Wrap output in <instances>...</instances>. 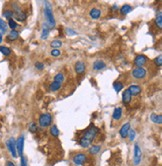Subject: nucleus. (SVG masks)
<instances>
[{"mask_svg": "<svg viewBox=\"0 0 162 166\" xmlns=\"http://www.w3.org/2000/svg\"><path fill=\"white\" fill-rule=\"evenodd\" d=\"M44 17L46 20V26L49 29H52L55 27V19L53 15V10H52V6L50 2L45 1L44 3Z\"/></svg>", "mask_w": 162, "mask_h": 166, "instance_id": "1", "label": "nucleus"}, {"mask_svg": "<svg viewBox=\"0 0 162 166\" xmlns=\"http://www.w3.org/2000/svg\"><path fill=\"white\" fill-rule=\"evenodd\" d=\"M98 131H99L98 128H97L96 126L92 125V126H90L89 128L86 129L85 133L83 134V136H82L81 138H83L84 140L92 143V141L95 139V137L97 136V134H98Z\"/></svg>", "mask_w": 162, "mask_h": 166, "instance_id": "2", "label": "nucleus"}, {"mask_svg": "<svg viewBox=\"0 0 162 166\" xmlns=\"http://www.w3.org/2000/svg\"><path fill=\"white\" fill-rule=\"evenodd\" d=\"M38 123L42 128H46L48 126H50L52 123L51 114H49V113H42V114L39 116Z\"/></svg>", "mask_w": 162, "mask_h": 166, "instance_id": "3", "label": "nucleus"}, {"mask_svg": "<svg viewBox=\"0 0 162 166\" xmlns=\"http://www.w3.org/2000/svg\"><path fill=\"white\" fill-rule=\"evenodd\" d=\"M142 160V150L138 144L134 145V152H133V164L134 166H138L141 163Z\"/></svg>", "mask_w": 162, "mask_h": 166, "instance_id": "4", "label": "nucleus"}, {"mask_svg": "<svg viewBox=\"0 0 162 166\" xmlns=\"http://www.w3.org/2000/svg\"><path fill=\"white\" fill-rule=\"evenodd\" d=\"M6 146H7V149L8 151L10 152L11 156L16 158L17 157V151H16V141L13 137L9 138L8 140L6 141Z\"/></svg>", "mask_w": 162, "mask_h": 166, "instance_id": "5", "label": "nucleus"}, {"mask_svg": "<svg viewBox=\"0 0 162 166\" xmlns=\"http://www.w3.org/2000/svg\"><path fill=\"white\" fill-rule=\"evenodd\" d=\"M147 75V71L143 67H135L132 70V76L136 79H144Z\"/></svg>", "mask_w": 162, "mask_h": 166, "instance_id": "6", "label": "nucleus"}, {"mask_svg": "<svg viewBox=\"0 0 162 166\" xmlns=\"http://www.w3.org/2000/svg\"><path fill=\"white\" fill-rule=\"evenodd\" d=\"M86 160H87V157H86L85 155V153H77V154H75V155L73 156L72 158V161H73V163L76 165V166H81V165H83Z\"/></svg>", "mask_w": 162, "mask_h": 166, "instance_id": "7", "label": "nucleus"}, {"mask_svg": "<svg viewBox=\"0 0 162 166\" xmlns=\"http://www.w3.org/2000/svg\"><path fill=\"white\" fill-rule=\"evenodd\" d=\"M15 10L13 11L14 12V17L16 18V20L20 21V22H24L26 19H27V15H26L25 12H23L21 9H19L16 5H14Z\"/></svg>", "mask_w": 162, "mask_h": 166, "instance_id": "8", "label": "nucleus"}, {"mask_svg": "<svg viewBox=\"0 0 162 166\" xmlns=\"http://www.w3.org/2000/svg\"><path fill=\"white\" fill-rule=\"evenodd\" d=\"M23 150H24V136L22 135V136H20L16 140V151L20 157L23 155Z\"/></svg>", "mask_w": 162, "mask_h": 166, "instance_id": "9", "label": "nucleus"}, {"mask_svg": "<svg viewBox=\"0 0 162 166\" xmlns=\"http://www.w3.org/2000/svg\"><path fill=\"white\" fill-rule=\"evenodd\" d=\"M147 60H148V58L146 57L145 55L139 54V55L136 56V57H135V59H134V64H135V65H136L137 67H142V66H144L145 64H146Z\"/></svg>", "mask_w": 162, "mask_h": 166, "instance_id": "10", "label": "nucleus"}, {"mask_svg": "<svg viewBox=\"0 0 162 166\" xmlns=\"http://www.w3.org/2000/svg\"><path fill=\"white\" fill-rule=\"evenodd\" d=\"M85 69H86V66L83 61H77L75 63V71H76L77 74H80V75L84 74Z\"/></svg>", "mask_w": 162, "mask_h": 166, "instance_id": "11", "label": "nucleus"}, {"mask_svg": "<svg viewBox=\"0 0 162 166\" xmlns=\"http://www.w3.org/2000/svg\"><path fill=\"white\" fill-rule=\"evenodd\" d=\"M129 129H130V123L129 122H126L125 124H123L122 127L120 128V130H119L120 136H121L122 138H126L127 135H128V132H129Z\"/></svg>", "mask_w": 162, "mask_h": 166, "instance_id": "12", "label": "nucleus"}, {"mask_svg": "<svg viewBox=\"0 0 162 166\" xmlns=\"http://www.w3.org/2000/svg\"><path fill=\"white\" fill-rule=\"evenodd\" d=\"M105 67H106V64H105V62L102 61V60H96V61L93 63V69L96 71L102 70Z\"/></svg>", "mask_w": 162, "mask_h": 166, "instance_id": "13", "label": "nucleus"}, {"mask_svg": "<svg viewBox=\"0 0 162 166\" xmlns=\"http://www.w3.org/2000/svg\"><path fill=\"white\" fill-rule=\"evenodd\" d=\"M131 98H132V95H131V93L129 92V90L128 89L124 90V92L122 94V102L124 104H128L131 101Z\"/></svg>", "mask_w": 162, "mask_h": 166, "instance_id": "14", "label": "nucleus"}, {"mask_svg": "<svg viewBox=\"0 0 162 166\" xmlns=\"http://www.w3.org/2000/svg\"><path fill=\"white\" fill-rule=\"evenodd\" d=\"M128 90H129V92L131 93V95L132 96H136L138 95V94L141 93V87L138 85H131L129 88H127Z\"/></svg>", "mask_w": 162, "mask_h": 166, "instance_id": "15", "label": "nucleus"}, {"mask_svg": "<svg viewBox=\"0 0 162 166\" xmlns=\"http://www.w3.org/2000/svg\"><path fill=\"white\" fill-rule=\"evenodd\" d=\"M112 117L114 120H120V118L122 117V108L121 107H116L114 109V111L112 113Z\"/></svg>", "mask_w": 162, "mask_h": 166, "instance_id": "16", "label": "nucleus"}, {"mask_svg": "<svg viewBox=\"0 0 162 166\" xmlns=\"http://www.w3.org/2000/svg\"><path fill=\"white\" fill-rule=\"evenodd\" d=\"M150 120L155 123V124H160L162 123V115L161 114H156V113H152L151 115H150Z\"/></svg>", "mask_w": 162, "mask_h": 166, "instance_id": "17", "label": "nucleus"}, {"mask_svg": "<svg viewBox=\"0 0 162 166\" xmlns=\"http://www.w3.org/2000/svg\"><path fill=\"white\" fill-rule=\"evenodd\" d=\"M18 37H19V32L16 30H11L9 34L7 35V41H15L18 39Z\"/></svg>", "mask_w": 162, "mask_h": 166, "instance_id": "18", "label": "nucleus"}, {"mask_svg": "<svg viewBox=\"0 0 162 166\" xmlns=\"http://www.w3.org/2000/svg\"><path fill=\"white\" fill-rule=\"evenodd\" d=\"M89 15L92 19H98V18L101 16V11L98 8H92L91 10H90Z\"/></svg>", "mask_w": 162, "mask_h": 166, "instance_id": "19", "label": "nucleus"}, {"mask_svg": "<svg viewBox=\"0 0 162 166\" xmlns=\"http://www.w3.org/2000/svg\"><path fill=\"white\" fill-rule=\"evenodd\" d=\"M132 10H133L132 6L129 5V4H125V5H123L121 8H120V14H121V15H127L128 13H130Z\"/></svg>", "mask_w": 162, "mask_h": 166, "instance_id": "20", "label": "nucleus"}, {"mask_svg": "<svg viewBox=\"0 0 162 166\" xmlns=\"http://www.w3.org/2000/svg\"><path fill=\"white\" fill-rule=\"evenodd\" d=\"M155 24L159 29L162 28V12L161 10L158 11V13L156 14V18H155Z\"/></svg>", "mask_w": 162, "mask_h": 166, "instance_id": "21", "label": "nucleus"}, {"mask_svg": "<svg viewBox=\"0 0 162 166\" xmlns=\"http://www.w3.org/2000/svg\"><path fill=\"white\" fill-rule=\"evenodd\" d=\"M101 150V146L100 145H92L91 147L89 148V153L91 154V155H96V154H98L99 151Z\"/></svg>", "mask_w": 162, "mask_h": 166, "instance_id": "22", "label": "nucleus"}, {"mask_svg": "<svg viewBox=\"0 0 162 166\" xmlns=\"http://www.w3.org/2000/svg\"><path fill=\"white\" fill-rule=\"evenodd\" d=\"M60 87H61V84H60V83L56 82V81H53L49 85V90H50V91H52V92H54V91H57V90H59Z\"/></svg>", "mask_w": 162, "mask_h": 166, "instance_id": "23", "label": "nucleus"}, {"mask_svg": "<svg viewBox=\"0 0 162 166\" xmlns=\"http://www.w3.org/2000/svg\"><path fill=\"white\" fill-rule=\"evenodd\" d=\"M49 31L50 29L47 27L46 25H44V28L42 29V32H41V39H47L48 36H49Z\"/></svg>", "mask_w": 162, "mask_h": 166, "instance_id": "24", "label": "nucleus"}, {"mask_svg": "<svg viewBox=\"0 0 162 166\" xmlns=\"http://www.w3.org/2000/svg\"><path fill=\"white\" fill-rule=\"evenodd\" d=\"M123 87H124V85L120 81H116V82L113 83V88H114L116 93H118V92L121 91V90L123 89Z\"/></svg>", "mask_w": 162, "mask_h": 166, "instance_id": "25", "label": "nucleus"}, {"mask_svg": "<svg viewBox=\"0 0 162 166\" xmlns=\"http://www.w3.org/2000/svg\"><path fill=\"white\" fill-rule=\"evenodd\" d=\"M59 129L57 128V126L56 125H52L50 127V134L52 135L53 137H58L59 136Z\"/></svg>", "mask_w": 162, "mask_h": 166, "instance_id": "26", "label": "nucleus"}, {"mask_svg": "<svg viewBox=\"0 0 162 166\" xmlns=\"http://www.w3.org/2000/svg\"><path fill=\"white\" fill-rule=\"evenodd\" d=\"M3 16H4L6 19H12V18L14 17V12L12 10H10V9H6L4 12H3Z\"/></svg>", "mask_w": 162, "mask_h": 166, "instance_id": "27", "label": "nucleus"}, {"mask_svg": "<svg viewBox=\"0 0 162 166\" xmlns=\"http://www.w3.org/2000/svg\"><path fill=\"white\" fill-rule=\"evenodd\" d=\"M0 52L4 56H9L11 54V49L6 46H0Z\"/></svg>", "mask_w": 162, "mask_h": 166, "instance_id": "28", "label": "nucleus"}, {"mask_svg": "<svg viewBox=\"0 0 162 166\" xmlns=\"http://www.w3.org/2000/svg\"><path fill=\"white\" fill-rule=\"evenodd\" d=\"M62 42H61V40H58V39H56V40H53L52 42L50 43L51 45V47H53V49H58L59 47H61L62 46Z\"/></svg>", "mask_w": 162, "mask_h": 166, "instance_id": "29", "label": "nucleus"}, {"mask_svg": "<svg viewBox=\"0 0 162 166\" xmlns=\"http://www.w3.org/2000/svg\"><path fill=\"white\" fill-rule=\"evenodd\" d=\"M54 81H56V82H58V83H61L64 81V74L63 73H61V72H59V73H57L54 76Z\"/></svg>", "mask_w": 162, "mask_h": 166, "instance_id": "30", "label": "nucleus"}, {"mask_svg": "<svg viewBox=\"0 0 162 166\" xmlns=\"http://www.w3.org/2000/svg\"><path fill=\"white\" fill-rule=\"evenodd\" d=\"M9 26V27L11 28V30H16V28L18 27V24H17V22L15 21L14 19H10L8 20V24H7Z\"/></svg>", "mask_w": 162, "mask_h": 166, "instance_id": "31", "label": "nucleus"}, {"mask_svg": "<svg viewBox=\"0 0 162 166\" xmlns=\"http://www.w3.org/2000/svg\"><path fill=\"white\" fill-rule=\"evenodd\" d=\"M127 136L129 137V140H130V141H133L134 139H135V137H136V132H135V130L132 129V128H130Z\"/></svg>", "mask_w": 162, "mask_h": 166, "instance_id": "32", "label": "nucleus"}, {"mask_svg": "<svg viewBox=\"0 0 162 166\" xmlns=\"http://www.w3.org/2000/svg\"><path fill=\"white\" fill-rule=\"evenodd\" d=\"M0 30H1L2 32H6V30H7V24L5 23L4 20L1 19V18H0Z\"/></svg>", "mask_w": 162, "mask_h": 166, "instance_id": "33", "label": "nucleus"}, {"mask_svg": "<svg viewBox=\"0 0 162 166\" xmlns=\"http://www.w3.org/2000/svg\"><path fill=\"white\" fill-rule=\"evenodd\" d=\"M29 130L30 132H32V133H34V132L37 131V124L34 121H32L29 124Z\"/></svg>", "mask_w": 162, "mask_h": 166, "instance_id": "34", "label": "nucleus"}, {"mask_svg": "<svg viewBox=\"0 0 162 166\" xmlns=\"http://www.w3.org/2000/svg\"><path fill=\"white\" fill-rule=\"evenodd\" d=\"M154 63L156 64L157 66H161L162 65V56L161 55H159L158 57H156L155 59H154Z\"/></svg>", "mask_w": 162, "mask_h": 166, "instance_id": "35", "label": "nucleus"}, {"mask_svg": "<svg viewBox=\"0 0 162 166\" xmlns=\"http://www.w3.org/2000/svg\"><path fill=\"white\" fill-rule=\"evenodd\" d=\"M20 166H27V159L24 155L20 157Z\"/></svg>", "mask_w": 162, "mask_h": 166, "instance_id": "36", "label": "nucleus"}, {"mask_svg": "<svg viewBox=\"0 0 162 166\" xmlns=\"http://www.w3.org/2000/svg\"><path fill=\"white\" fill-rule=\"evenodd\" d=\"M60 53H61V52H60L59 49H52L51 50V55L54 56V57H58Z\"/></svg>", "mask_w": 162, "mask_h": 166, "instance_id": "37", "label": "nucleus"}, {"mask_svg": "<svg viewBox=\"0 0 162 166\" xmlns=\"http://www.w3.org/2000/svg\"><path fill=\"white\" fill-rule=\"evenodd\" d=\"M44 63H42V62H36L35 63V68L37 69V70H42V69H44Z\"/></svg>", "mask_w": 162, "mask_h": 166, "instance_id": "38", "label": "nucleus"}, {"mask_svg": "<svg viewBox=\"0 0 162 166\" xmlns=\"http://www.w3.org/2000/svg\"><path fill=\"white\" fill-rule=\"evenodd\" d=\"M65 32H66L67 35H76V32H75L74 30L71 29V28H66Z\"/></svg>", "mask_w": 162, "mask_h": 166, "instance_id": "39", "label": "nucleus"}, {"mask_svg": "<svg viewBox=\"0 0 162 166\" xmlns=\"http://www.w3.org/2000/svg\"><path fill=\"white\" fill-rule=\"evenodd\" d=\"M6 166H16L14 164V162H12V161H10V160H8L6 162Z\"/></svg>", "mask_w": 162, "mask_h": 166, "instance_id": "40", "label": "nucleus"}, {"mask_svg": "<svg viewBox=\"0 0 162 166\" xmlns=\"http://www.w3.org/2000/svg\"><path fill=\"white\" fill-rule=\"evenodd\" d=\"M2 40H3V36H2V33H0V43L2 42Z\"/></svg>", "mask_w": 162, "mask_h": 166, "instance_id": "41", "label": "nucleus"}]
</instances>
